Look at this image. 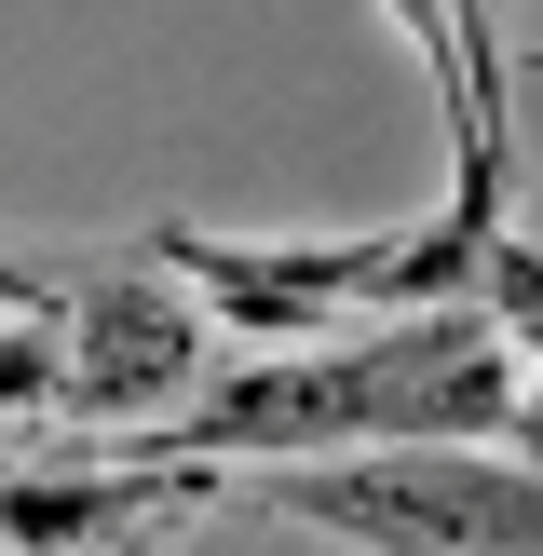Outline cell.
I'll list each match as a JSON object with an SVG mask.
<instances>
[{"label": "cell", "instance_id": "6da1fadb", "mask_svg": "<svg viewBox=\"0 0 543 556\" xmlns=\"http://www.w3.org/2000/svg\"><path fill=\"white\" fill-rule=\"evenodd\" d=\"M272 516L367 556H543V462L516 448H367V462H299L258 476Z\"/></svg>", "mask_w": 543, "mask_h": 556}, {"label": "cell", "instance_id": "7a4b0ae2", "mask_svg": "<svg viewBox=\"0 0 543 556\" xmlns=\"http://www.w3.org/2000/svg\"><path fill=\"white\" fill-rule=\"evenodd\" d=\"M380 258H394V231L244 244V231H190V217L150 231V271H177V286L204 299V326H244V340H272V353H313L340 313H380Z\"/></svg>", "mask_w": 543, "mask_h": 556}, {"label": "cell", "instance_id": "3957f363", "mask_svg": "<svg viewBox=\"0 0 543 556\" xmlns=\"http://www.w3.org/2000/svg\"><path fill=\"white\" fill-rule=\"evenodd\" d=\"M54 340H68V380H54L68 421L150 434V421H177V407L204 394V299L163 286V271H81L68 313H54Z\"/></svg>", "mask_w": 543, "mask_h": 556}, {"label": "cell", "instance_id": "277c9868", "mask_svg": "<svg viewBox=\"0 0 543 556\" xmlns=\"http://www.w3.org/2000/svg\"><path fill=\"white\" fill-rule=\"evenodd\" d=\"M190 503H217V476H190V462H14L0 476V543L14 556H109Z\"/></svg>", "mask_w": 543, "mask_h": 556}, {"label": "cell", "instance_id": "5b68a950", "mask_svg": "<svg viewBox=\"0 0 543 556\" xmlns=\"http://www.w3.org/2000/svg\"><path fill=\"white\" fill-rule=\"evenodd\" d=\"M476 313L503 326L516 367H543V244H530V231H489V258H476Z\"/></svg>", "mask_w": 543, "mask_h": 556}, {"label": "cell", "instance_id": "8992f818", "mask_svg": "<svg viewBox=\"0 0 543 556\" xmlns=\"http://www.w3.org/2000/svg\"><path fill=\"white\" fill-rule=\"evenodd\" d=\"M54 380H68V340H54V313L0 326V421H27V407H54Z\"/></svg>", "mask_w": 543, "mask_h": 556}, {"label": "cell", "instance_id": "52a82bcc", "mask_svg": "<svg viewBox=\"0 0 543 556\" xmlns=\"http://www.w3.org/2000/svg\"><path fill=\"white\" fill-rule=\"evenodd\" d=\"M27 313H68V299H54V271H27V258H0V326H27Z\"/></svg>", "mask_w": 543, "mask_h": 556}, {"label": "cell", "instance_id": "ba28073f", "mask_svg": "<svg viewBox=\"0 0 543 556\" xmlns=\"http://www.w3.org/2000/svg\"><path fill=\"white\" fill-rule=\"evenodd\" d=\"M516 462H543V367L516 380Z\"/></svg>", "mask_w": 543, "mask_h": 556}, {"label": "cell", "instance_id": "9c48e42d", "mask_svg": "<svg viewBox=\"0 0 543 556\" xmlns=\"http://www.w3.org/2000/svg\"><path fill=\"white\" fill-rule=\"evenodd\" d=\"M0 476H14V462H0Z\"/></svg>", "mask_w": 543, "mask_h": 556}]
</instances>
